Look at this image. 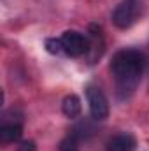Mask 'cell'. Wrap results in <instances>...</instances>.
I'll return each mask as SVG.
<instances>
[{
	"label": "cell",
	"instance_id": "cell-4",
	"mask_svg": "<svg viewBox=\"0 0 149 151\" xmlns=\"http://www.w3.org/2000/svg\"><path fill=\"white\" fill-rule=\"evenodd\" d=\"M60 39H62V44H63V51H65L69 56H72V58H79V56L86 55L88 49H90L88 39L84 37L82 34L75 32V30H67V32H63V35Z\"/></svg>",
	"mask_w": 149,
	"mask_h": 151
},
{
	"label": "cell",
	"instance_id": "cell-7",
	"mask_svg": "<svg viewBox=\"0 0 149 151\" xmlns=\"http://www.w3.org/2000/svg\"><path fill=\"white\" fill-rule=\"evenodd\" d=\"M21 135H23V128H21L19 123H9V125H4V127L0 128V139H2V142H5V144L19 141Z\"/></svg>",
	"mask_w": 149,
	"mask_h": 151
},
{
	"label": "cell",
	"instance_id": "cell-5",
	"mask_svg": "<svg viewBox=\"0 0 149 151\" xmlns=\"http://www.w3.org/2000/svg\"><path fill=\"white\" fill-rule=\"evenodd\" d=\"M135 148L137 139L128 132L116 134L105 142V151H135Z\"/></svg>",
	"mask_w": 149,
	"mask_h": 151
},
{
	"label": "cell",
	"instance_id": "cell-2",
	"mask_svg": "<svg viewBox=\"0 0 149 151\" xmlns=\"http://www.w3.org/2000/svg\"><path fill=\"white\" fill-rule=\"evenodd\" d=\"M86 99L90 106V114L93 119L102 121L109 116V100L104 95V91L97 86H88L86 88Z\"/></svg>",
	"mask_w": 149,
	"mask_h": 151
},
{
	"label": "cell",
	"instance_id": "cell-10",
	"mask_svg": "<svg viewBox=\"0 0 149 151\" xmlns=\"http://www.w3.org/2000/svg\"><path fill=\"white\" fill-rule=\"evenodd\" d=\"M18 151H37V144L30 139H25L18 144Z\"/></svg>",
	"mask_w": 149,
	"mask_h": 151
},
{
	"label": "cell",
	"instance_id": "cell-1",
	"mask_svg": "<svg viewBox=\"0 0 149 151\" xmlns=\"http://www.w3.org/2000/svg\"><path fill=\"white\" fill-rule=\"evenodd\" d=\"M146 56L144 53L137 49H123L117 51L112 56L111 62V72L116 81V90L117 93L128 97L130 93L135 91L137 84L140 83L142 74L146 70Z\"/></svg>",
	"mask_w": 149,
	"mask_h": 151
},
{
	"label": "cell",
	"instance_id": "cell-3",
	"mask_svg": "<svg viewBox=\"0 0 149 151\" xmlns=\"http://www.w3.org/2000/svg\"><path fill=\"white\" fill-rule=\"evenodd\" d=\"M137 14H139V2L137 0H125V2H121L114 9V12H112V23L117 28L126 30V28H130L135 23Z\"/></svg>",
	"mask_w": 149,
	"mask_h": 151
},
{
	"label": "cell",
	"instance_id": "cell-8",
	"mask_svg": "<svg viewBox=\"0 0 149 151\" xmlns=\"http://www.w3.org/2000/svg\"><path fill=\"white\" fill-rule=\"evenodd\" d=\"M44 46H46V51H47V53H51V55H58V53H62V51H63L62 39L49 37V39H46Z\"/></svg>",
	"mask_w": 149,
	"mask_h": 151
},
{
	"label": "cell",
	"instance_id": "cell-6",
	"mask_svg": "<svg viewBox=\"0 0 149 151\" xmlns=\"http://www.w3.org/2000/svg\"><path fill=\"white\" fill-rule=\"evenodd\" d=\"M62 111L63 114L67 116V118H70V119H75L81 111H82V104H81V99L75 95V93H70V95H67L65 99H63V102H62Z\"/></svg>",
	"mask_w": 149,
	"mask_h": 151
},
{
	"label": "cell",
	"instance_id": "cell-9",
	"mask_svg": "<svg viewBox=\"0 0 149 151\" xmlns=\"http://www.w3.org/2000/svg\"><path fill=\"white\" fill-rule=\"evenodd\" d=\"M58 151H79V146H77V139H75L74 135H69V137H65V139L60 142V146H58Z\"/></svg>",
	"mask_w": 149,
	"mask_h": 151
}]
</instances>
